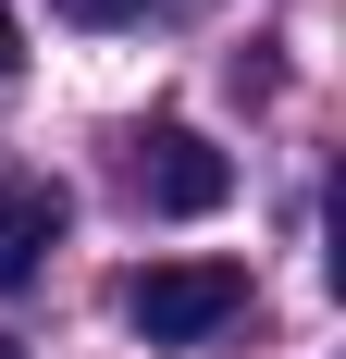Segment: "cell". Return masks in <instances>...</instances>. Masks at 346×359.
<instances>
[{"instance_id": "7a4b0ae2", "label": "cell", "mask_w": 346, "mask_h": 359, "mask_svg": "<svg viewBox=\"0 0 346 359\" xmlns=\"http://www.w3.org/2000/svg\"><path fill=\"white\" fill-rule=\"evenodd\" d=\"M124 186H137V211L198 223V211H223V198H235V149H210L198 124H148V137L124 149Z\"/></svg>"}, {"instance_id": "277c9868", "label": "cell", "mask_w": 346, "mask_h": 359, "mask_svg": "<svg viewBox=\"0 0 346 359\" xmlns=\"http://www.w3.org/2000/svg\"><path fill=\"white\" fill-rule=\"evenodd\" d=\"M74 25H148V13H173V0H62Z\"/></svg>"}, {"instance_id": "6da1fadb", "label": "cell", "mask_w": 346, "mask_h": 359, "mask_svg": "<svg viewBox=\"0 0 346 359\" xmlns=\"http://www.w3.org/2000/svg\"><path fill=\"white\" fill-rule=\"evenodd\" d=\"M235 310H247V260H148L124 285V323L148 347H210Z\"/></svg>"}, {"instance_id": "3957f363", "label": "cell", "mask_w": 346, "mask_h": 359, "mask_svg": "<svg viewBox=\"0 0 346 359\" xmlns=\"http://www.w3.org/2000/svg\"><path fill=\"white\" fill-rule=\"evenodd\" d=\"M62 223H74V198H62V186L0 161V285H37V260L62 248Z\"/></svg>"}, {"instance_id": "5b68a950", "label": "cell", "mask_w": 346, "mask_h": 359, "mask_svg": "<svg viewBox=\"0 0 346 359\" xmlns=\"http://www.w3.org/2000/svg\"><path fill=\"white\" fill-rule=\"evenodd\" d=\"M13 74H25V37H13V13H0V87H13Z\"/></svg>"}, {"instance_id": "8992f818", "label": "cell", "mask_w": 346, "mask_h": 359, "mask_svg": "<svg viewBox=\"0 0 346 359\" xmlns=\"http://www.w3.org/2000/svg\"><path fill=\"white\" fill-rule=\"evenodd\" d=\"M0 359H25V347H13V334H0Z\"/></svg>"}]
</instances>
